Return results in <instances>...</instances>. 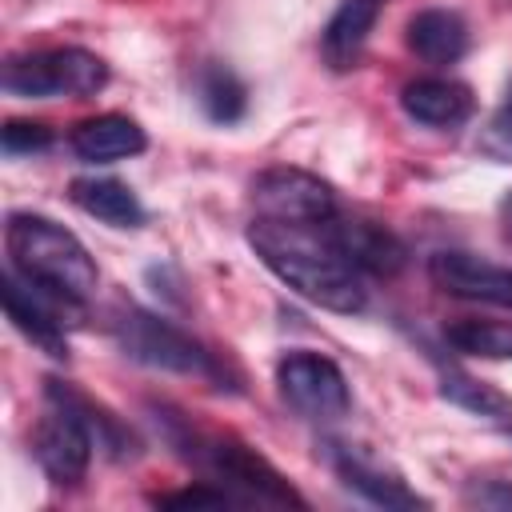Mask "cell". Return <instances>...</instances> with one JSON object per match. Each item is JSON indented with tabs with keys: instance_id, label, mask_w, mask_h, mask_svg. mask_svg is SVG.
Masks as SVG:
<instances>
[{
	"instance_id": "cell-10",
	"label": "cell",
	"mask_w": 512,
	"mask_h": 512,
	"mask_svg": "<svg viewBox=\"0 0 512 512\" xmlns=\"http://www.w3.org/2000/svg\"><path fill=\"white\" fill-rule=\"evenodd\" d=\"M60 308L52 296H44L40 288H32L24 276H16L12 268L4 272V312L12 320V328L32 340L44 356L52 360H68V336H64V320H60Z\"/></svg>"
},
{
	"instance_id": "cell-21",
	"label": "cell",
	"mask_w": 512,
	"mask_h": 512,
	"mask_svg": "<svg viewBox=\"0 0 512 512\" xmlns=\"http://www.w3.org/2000/svg\"><path fill=\"white\" fill-rule=\"evenodd\" d=\"M0 144L8 156H32V152H44L52 144V132L44 124H32V120H8L0 132Z\"/></svg>"
},
{
	"instance_id": "cell-20",
	"label": "cell",
	"mask_w": 512,
	"mask_h": 512,
	"mask_svg": "<svg viewBox=\"0 0 512 512\" xmlns=\"http://www.w3.org/2000/svg\"><path fill=\"white\" fill-rule=\"evenodd\" d=\"M440 396L472 416H484V420H512V396H504L500 388L484 384V380H472V376H460V372H448L444 384H440Z\"/></svg>"
},
{
	"instance_id": "cell-14",
	"label": "cell",
	"mask_w": 512,
	"mask_h": 512,
	"mask_svg": "<svg viewBox=\"0 0 512 512\" xmlns=\"http://www.w3.org/2000/svg\"><path fill=\"white\" fill-rule=\"evenodd\" d=\"M408 48L424 64H456L468 52V24L452 8H424L408 20Z\"/></svg>"
},
{
	"instance_id": "cell-17",
	"label": "cell",
	"mask_w": 512,
	"mask_h": 512,
	"mask_svg": "<svg viewBox=\"0 0 512 512\" xmlns=\"http://www.w3.org/2000/svg\"><path fill=\"white\" fill-rule=\"evenodd\" d=\"M72 204L112 228H140L144 224V204L136 200V192L124 180L112 176H80L72 180Z\"/></svg>"
},
{
	"instance_id": "cell-12",
	"label": "cell",
	"mask_w": 512,
	"mask_h": 512,
	"mask_svg": "<svg viewBox=\"0 0 512 512\" xmlns=\"http://www.w3.org/2000/svg\"><path fill=\"white\" fill-rule=\"evenodd\" d=\"M400 108L424 128H456L472 116V92L468 84L448 80V76H420L404 84Z\"/></svg>"
},
{
	"instance_id": "cell-8",
	"label": "cell",
	"mask_w": 512,
	"mask_h": 512,
	"mask_svg": "<svg viewBox=\"0 0 512 512\" xmlns=\"http://www.w3.org/2000/svg\"><path fill=\"white\" fill-rule=\"evenodd\" d=\"M252 204L256 216L272 220H332L336 216V196L332 188L304 172V168H268L252 180Z\"/></svg>"
},
{
	"instance_id": "cell-22",
	"label": "cell",
	"mask_w": 512,
	"mask_h": 512,
	"mask_svg": "<svg viewBox=\"0 0 512 512\" xmlns=\"http://www.w3.org/2000/svg\"><path fill=\"white\" fill-rule=\"evenodd\" d=\"M232 500H236V496L216 492V488H180V492L156 496L160 508H224V504H232Z\"/></svg>"
},
{
	"instance_id": "cell-11",
	"label": "cell",
	"mask_w": 512,
	"mask_h": 512,
	"mask_svg": "<svg viewBox=\"0 0 512 512\" xmlns=\"http://www.w3.org/2000/svg\"><path fill=\"white\" fill-rule=\"evenodd\" d=\"M68 144L84 164H112V160L140 156L148 148V136L132 116L104 112V116H92V120L76 124Z\"/></svg>"
},
{
	"instance_id": "cell-19",
	"label": "cell",
	"mask_w": 512,
	"mask_h": 512,
	"mask_svg": "<svg viewBox=\"0 0 512 512\" xmlns=\"http://www.w3.org/2000/svg\"><path fill=\"white\" fill-rule=\"evenodd\" d=\"M444 340L464 356L512 360V324L500 320H456L444 328Z\"/></svg>"
},
{
	"instance_id": "cell-6",
	"label": "cell",
	"mask_w": 512,
	"mask_h": 512,
	"mask_svg": "<svg viewBox=\"0 0 512 512\" xmlns=\"http://www.w3.org/2000/svg\"><path fill=\"white\" fill-rule=\"evenodd\" d=\"M276 384L280 396L288 400L292 412H300L304 420H340L352 404L348 396V380L336 368V360L320 356V352H288L276 364Z\"/></svg>"
},
{
	"instance_id": "cell-15",
	"label": "cell",
	"mask_w": 512,
	"mask_h": 512,
	"mask_svg": "<svg viewBox=\"0 0 512 512\" xmlns=\"http://www.w3.org/2000/svg\"><path fill=\"white\" fill-rule=\"evenodd\" d=\"M384 4L388 0H340V8L332 12V20L324 28V60L336 72H344V68H352L360 60V52H364V44L372 36V24H376Z\"/></svg>"
},
{
	"instance_id": "cell-3",
	"label": "cell",
	"mask_w": 512,
	"mask_h": 512,
	"mask_svg": "<svg viewBox=\"0 0 512 512\" xmlns=\"http://www.w3.org/2000/svg\"><path fill=\"white\" fill-rule=\"evenodd\" d=\"M92 416H88V400H80L72 388H64L60 380H48L44 388V412L32 428V456L44 468V476L60 488H72L84 480L88 464H92Z\"/></svg>"
},
{
	"instance_id": "cell-18",
	"label": "cell",
	"mask_w": 512,
	"mask_h": 512,
	"mask_svg": "<svg viewBox=\"0 0 512 512\" xmlns=\"http://www.w3.org/2000/svg\"><path fill=\"white\" fill-rule=\"evenodd\" d=\"M200 104L208 112V120L216 124H236L248 108V92L240 84V76L224 64H208L200 72Z\"/></svg>"
},
{
	"instance_id": "cell-1",
	"label": "cell",
	"mask_w": 512,
	"mask_h": 512,
	"mask_svg": "<svg viewBox=\"0 0 512 512\" xmlns=\"http://www.w3.org/2000/svg\"><path fill=\"white\" fill-rule=\"evenodd\" d=\"M332 220L316 224V220L256 216L248 224V244L256 248L264 268L276 272L292 292H300L304 300L328 312L352 316L368 304V288H364V272L340 248Z\"/></svg>"
},
{
	"instance_id": "cell-5",
	"label": "cell",
	"mask_w": 512,
	"mask_h": 512,
	"mask_svg": "<svg viewBox=\"0 0 512 512\" xmlns=\"http://www.w3.org/2000/svg\"><path fill=\"white\" fill-rule=\"evenodd\" d=\"M108 84V64L84 48H48L12 56L4 64V88L24 100L52 96H96Z\"/></svg>"
},
{
	"instance_id": "cell-13",
	"label": "cell",
	"mask_w": 512,
	"mask_h": 512,
	"mask_svg": "<svg viewBox=\"0 0 512 512\" xmlns=\"http://www.w3.org/2000/svg\"><path fill=\"white\" fill-rule=\"evenodd\" d=\"M332 228H336L340 248L348 252V260L364 276H396L408 264V248L384 224H372V220H340L336 216Z\"/></svg>"
},
{
	"instance_id": "cell-7",
	"label": "cell",
	"mask_w": 512,
	"mask_h": 512,
	"mask_svg": "<svg viewBox=\"0 0 512 512\" xmlns=\"http://www.w3.org/2000/svg\"><path fill=\"white\" fill-rule=\"evenodd\" d=\"M204 468L212 472V480L232 484L240 492V500H256V504H296L304 508V496L248 444L240 440H212L204 448Z\"/></svg>"
},
{
	"instance_id": "cell-9",
	"label": "cell",
	"mask_w": 512,
	"mask_h": 512,
	"mask_svg": "<svg viewBox=\"0 0 512 512\" xmlns=\"http://www.w3.org/2000/svg\"><path fill=\"white\" fill-rule=\"evenodd\" d=\"M428 276L444 296L488 304V308H512V268L480 260L472 252H436L428 260Z\"/></svg>"
},
{
	"instance_id": "cell-24",
	"label": "cell",
	"mask_w": 512,
	"mask_h": 512,
	"mask_svg": "<svg viewBox=\"0 0 512 512\" xmlns=\"http://www.w3.org/2000/svg\"><path fill=\"white\" fill-rule=\"evenodd\" d=\"M496 216H500V228H504V236L512 240V188L500 196V208H496Z\"/></svg>"
},
{
	"instance_id": "cell-23",
	"label": "cell",
	"mask_w": 512,
	"mask_h": 512,
	"mask_svg": "<svg viewBox=\"0 0 512 512\" xmlns=\"http://www.w3.org/2000/svg\"><path fill=\"white\" fill-rule=\"evenodd\" d=\"M492 136L512 152V88H508L504 104H500V108H496V116H492Z\"/></svg>"
},
{
	"instance_id": "cell-4",
	"label": "cell",
	"mask_w": 512,
	"mask_h": 512,
	"mask_svg": "<svg viewBox=\"0 0 512 512\" xmlns=\"http://www.w3.org/2000/svg\"><path fill=\"white\" fill-rule=\"evenodd\" d=\"M112 340L136 364L180 372V376H216L212 352H204V344H196L188 332H180L164 316H152L136 304L112 312Z\"/></svg>"
},
{
	"instance_id": "cell-16",
	"label": "cell",
	"mask_w": 512,
	"mask_h": 512,
	"mask_svg": "<svg viewBox=\"0 0 512 512\" xmlns=\"http://www.w3.org/2000/svg\"><path fill=\"white\" fill-rule=\"evenodd\" d=\"M336 448H340V452H332L336 476H340L352 492H360L364 500H372V504H380V508H424V504H428V500L416 496L400 476L380 472L376 464H368L364 456H356V452L344 448V444H336Z\"/></svg>"
},
{
	"instance_id": "cell-2",
	"label": "cell",
	"mask_w": 512,
	"mask_h": 512,
	"mask_svg": "<svg viewBox=\"0 0 512 512\" xmlns=\"http://www.w3.org/2000/svg\"><path fill=\"white\" fill-rule=\"evenodd\" d=\"M8 268L64 308H80L96 292V260L56 220L36 212H12L4 224Z\"/></svg>"
}]
</instances>
